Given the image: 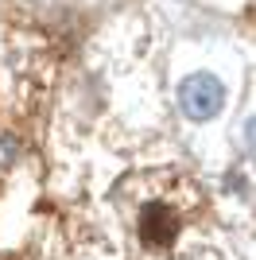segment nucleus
<instances>
[{
	"mask_svg": "<svg viewBox=\"0 0 256 260\" xmlns=\"http://www.w3.org/2000/svg\"><path fill=\"white\" fill-rule=\"evenodd\" d=\"M175 105H179V113L190 120V124H210V120H217L225 113V105H229V86H225V78L217 74V70L198 66V70L179 78Z\"/></svg>",
	"mask_w": 256,
	"mask_h": 260,
	"instance_id": "nucleus-1",
	"label": "nucleus"
},
{
	"mask_svg": "<svg viewBox=\"0 0 256 260\" xmlns=\"http://www.w3.org/2000/svg\"><path fill=\"white\" fill-rule=\"evenodd\" d=\"M12 159H16V144H12L8 136H0V167H8Z\"/></svg>",
	"mask_w": 256,
	"mask_h": 260,
	"instance_id": "nucleus-2",
	"label": "nucleus"
}]
</instances>
